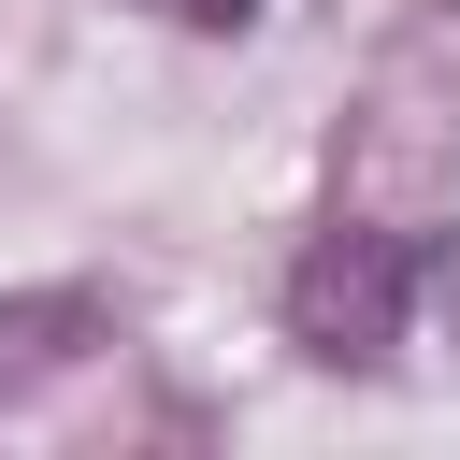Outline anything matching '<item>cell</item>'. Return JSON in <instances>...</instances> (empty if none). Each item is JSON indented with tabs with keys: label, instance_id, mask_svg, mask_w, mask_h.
Wrapping results in <instances>:
<instances>
[{
	"label": "cell",
	"instance_id": "obj_2",
	"mask_svg": "<svg viewBox=\"0 0 460 460\" xmlns=\"http://www.w3.org/2000/svg\"><path fill=\"white\" fill-rule=\"evenodd\" d=\"M72 331H86V302H72V288H58V302H14V316H0V388H14L43 345H72Z\"/></svg>",
	"mask_w": 460,
	"mask_h": 460
},
{
	"label": "cell",
	"instance_id": "obj_3",
	"mask_svg": "<svg viewBox=\"0 0 460 460\" xmlns=\"http://www.w3.org/2000/svg\"><path fill=\"white\" fill-rule=\"evenodd\" d=\"M144 14H172V29H244L259 0H144Z\"/></svg>",
	"mask_w": 460,
	"mask_h": 460
},
{
	"label": "cell",
	"instance_id": "obj_1",
	"mask_svg": "<svg viewBox=\"0 0 460 460\" xmlns=\"http://www.w3.org/2000/svg\"><path fill=\"white\" fill-rule=\"evenodd\" d=\"M402 316H417V244L402 230H316L302 273H288V345L316 374H388L402 359Z\"/></svg>",
	"mask_w": 460,
	"mask_h": 460
}]
</instances>
